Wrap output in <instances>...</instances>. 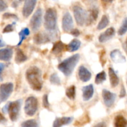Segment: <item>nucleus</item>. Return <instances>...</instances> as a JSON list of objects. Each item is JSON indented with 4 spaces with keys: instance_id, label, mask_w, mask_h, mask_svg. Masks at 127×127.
Instances as JSON below:
<instances>
[{
    "instance_id": "f257e3e1",
    "label": "nucleus",
    "mask_w": 127,
    "mask_h": 127,
    "mask_svg": "<svg viewBox=\"0 0 127 127\" xmlns=\"http://www.w3.org/2000/svg\"><path fill=\"white\" fill-rule=\"evenodd\" d=\"M27 81L31 89L34 91H41L42 88V72L37 66H31L26 73Z\"/></svg>"
},
{
    "instance_id": "f03ea898",
    "label": "nucleus",
    "mask_w": 127,
    "mask_h": 127,
    "mask_svg": "<svg viewBox=\"0 0 127 127\" xmlns=\"http://www.w3.org/2000/svg\"><path fill=\"white\" fill-rule=\"evenodd\" d=\"M80 59L78 54H75L62 61L58 65V69L65 76H69L72 74L75 67Z\"/></svg>"
},
{
    "instance_id": "7ed1b4c3",
    "label": "nucleus",
    "mask_w": 127,
    "mask_h": 127,
    "mask_svg": "<svg viewBox=\"0 0 127 127\" xmlns=\"http://www.w3.org/2000/svg\"><path fill=\"white\" fill-rule=\"evenodd\" d=\"M57 12L54 8H48L46 11L44 17V27L47 31L52 32L57 27Z\"/></svg>"
},
{
    "instance_id": "20e7f679",
    "label": "nucleus",
    "mask_w": 127,
    "mask_h": 127,
    "mask_svg": "<svg viewBox=\"0 0 127 127\" xmlns=\"http://www.w3.org/2000/svg\"><path fill=\"white\" fill-rule=\"evenodd\" d=\"M21 100H17L13 102H9L3 107L2 109V112L6 114L8 113L9 118L12 122L16 121L18 117L21 106Z\"/></svg>"
},
{
    "instance_id": "39448f33",
    "label": "nucleus",
    "mask_w": 127,
    "mask_h": 127,
    "mask_svg": "<svg viewBox=\"0 0 127 127\" xmlns=\"http://www.w3.org/2000/svg\"><path fill=\"white\" fill-rule=\"evenodd\" d=\"M73 12L77 25L83 26L85 24L87 23L88 14L82 7L79 6H73Z\"/></svg>"
},
{
    "instance_id": "423d86ee",
    "label": "nucleus",
    "mask_w": 127,
    "mask_h": 127,
    "mask_svg": "<svg viewBox=\"0 0 127 127\" xmlns=\"http://www.w3.org/2000/svg\"><path fill=\"white\" fill-rule=\"evenodd\" d=\"M38 109V101L35 97L31 96L26 99L24 104V111L26 115L33 116Z\"/></svg>"
},
{
    "instance_id": "0eeeda50",
    "label": "nucleus",
    "mask_w": 127,
    "mask_h": 127,
    "mask_svg": "<svg viewBox=\"0 0 127 127\" xmlns=\"http://www.w3.org/2000/svg\"><path fill=\"white\" fill-rule=\"evenodd\" d=\"M42 11L41 8H38L34 13L30 21V26L34 32H36L39 29L42 24Z\"/></svg>"
},
{
    "instance_id": "6e6552de",
    "label": "nucleus",
    "mask_w": 127,
    "mask_h": 127,
    "mask_svg": "<svg viewBox=\"0 0 127 127\" xmlns=\"http://www.w3.org/2000/svg\"><path fill=\"white\" fill-rule=\"evenodd\" d=\"M14 89L13 84L11 83H4L0 85V103L7 100Z\"/></svg>"
},
{
    "instance_id": "1a4fd4ad",
    "label": "nucleus",
    "mask_w": 127,
    "mask_h": 127,
    "mask_svg": "<svg viewBox=\"0 0 127 127\" xmlns=\"http://www.w3.org/2000/svg\"><path fill=\"white\" fill-rule=\"evenodd\" d=\"M62 27L63 31L65 32H69L73 29V19L69 12H65L63 16L62 21Z\"/></svg>"
},
{
    "instance_id": "9d476101",
    "label": "nucleus",
    "mask_w": 127,
    "mask_h": 127,
    "mask_svg": "<svg viewBox=\"0 0 127 127\" xmlns=\"http://www.w3.org/2000/svg\"><path fill=\"white\" fill-rule=\"evenodd\" d=\"M116 94L112 93L107 89L102 91V97H103L104 104L107 107L110 108L113 105L116 99Z\"/></svg>"
},
{
    "instance_id": "9b49d317",
    "label": "nucleus",
    "mask_w": 127,
    "mask_h": 127,
    "mask_svg": "<svg viewBox=\"0 0 127 127\" xmlns=\"http://www.w3.org/2000/svg\"><path fill=\"white\" fill-rule=\"evenodd\" d=\"M36 3H37V0H25L22 11L24 17H28L32 13Z\"/></svg>"
},
{
    "instance_id": "f8f14e48",
    "label": "nucleus",
    "mask_w": 127,
    "mask_h": 127,
    "mask_svg": "<svg viewBox=\"0 0 127 127\" xmlns=\"http://www.w3.org/2000/svg\"><path fill=\"white\" fill-rule=\"evenodd\" d=\"M115 34V30L113 27L107 29L103 33H101L98 37V40L100 43H105L113 38Z\"/></svg>"
},
{
    "instance_id": "ddd939ff",
    "label": "nucleus",
    "mask_w": 127,
    "mask_h": 127,
    "mask_svg": "<svg viewBox=\"0 0 127 127\" xmlns=\"http://www.w3.org/2000/svg\"><path fill=\"white\" fill-rule=\"evenodd\" d=\"M78 74L79 79L82 82L88 81L92 77V74H91L90 71L83 66H80L79 67Z\"/></svg>"
},
{
    "instance_id": "4468645a",
    "label": "nucleus",
    "mask_w": 127,
    "mask_h": 127,
    "mask_svg": "<svg viewBox=\"0 0 127 127\" xmlns=\"http://www.w3.org/2000/svg\"><path fill=\"white\" fill-rule=\"evenodd\" d=\"M82 97L85 101H88L93 97L94 93V88L92 84H89L82 88Z\"/></svg>"
},
{
    "instance_id": "2eb2a0df",
    "label": "nucleus",
    "mask_w": 127,
    "mask_h": 127,
    "mask_svg": "<svg viewBox=\"0 0 127 127\" xmlns=\"http://www.w3.org/2000/svg\"><path fill=\"white\" fill-rule=\"evenodd\" d=\"M112 60L115 63H123L126 62V58L119 50H114L110 53Z\"/></svg>"
},
{
    "instance_id": "dca6fc26",
    "label": "nucleus",
    "mask_w": 127,
    "mask_h": 127,
    "mask_svg": "<svg viewBox=\"0 0 127 127\" xmlns=\"http://www.w3.org/2000/svg\"><path fill=\"white\" fill-rule=\"evenodd\" d=\"M33 40L36 44H43V43H46L49 42L51 40V38L47 33L40 32V33L35 35Z\"/></svg>"
},
{
    "instance_id": "f3484780",
    "label": "nucleus",
    "mask_w": 127,
    "mask_h": 127,
    "mask_svg": "<svg viewBox=\"0 0 127 127\" xmlns=\"http://www.w3.org/2000/svg\"><path fill=\"white\" fill-rule=\"evenodd\" d=\"M13 55V51L11 48H6L0 49V60L4 62H9L11 60Z\"/></svg>"
},
{
    "instance_id": "a211bd4d",
    "label": "nucleus",
    "mask_w": 127,
    "mask_h": 127,
    "mask_svg": "<svg viewBox=\"0 0 127 127\" xmlns=\"http://www.w3.org/2000/svg\"><path fill=\"white\" fill-rule=\"evenodd\" d=\"M72 120H73V118L68 117L56 118V120L54 122L52 127H62L64 125H68L72 122Z\"/></svg>"
},
{
    "instance_id": "6ab92c4d",
    "label": "nucleus",
    "mask_w": 127,
    "mask_h": 127,
    "mask_svg": "<svg viewBox=\"0 0 127 127\" xmlns=\"http://www.w3.org/2000/svg\"><path fill=\"white\" fill-rule=\"evenodd\" d=\"M108 75L110 78V81L111 86L113 88L117 87L119 84V78L117 74H116L115 71L112 68H109L108 69Z\"/></svg>"
},
{
    "instance_id": "aec40b11",
    "label": "nucleus",
    "mask_w": 127,
    "mask_h": 127,
    "mask_svg": "<svg viewBox=\"0 0 127 127\" xmlns=\"http://www.w3.org/2000/svg\"><path fill=\"white\" fill-rule=\"evenodd\" d=\"M81 45V42L78 39L72 40L67 45H66V50L69 52H74L79 49Z\"/></svg>"
},
{
    "instance_id": "412c9836",
    "label": "nucleus",
    "mask_w": 127,
    "mask_h": 127,
    "mask_svg": "<svg viewBox=\"0 0 127 127\" xmlns=\"http://www.w3.org/2000/svg\"><path fill=\"white\" fill-rule=\"evenodd\" d=\"M64 49H66V45L64 43H62L61 41L56 42L54 44L53 47L52 49V52L54 54H59L62 53Z\"/></svg>"
},
{
    "instance_id": "4be33fe9",
    "label": "nucleus",
    "mask_w": 127,
    "mask_h": 127,
    "mask_svg": "<svg viewBox=\"0 0 127 127\" xmlns=\"http://www.w3.org/2000/svg\"><path fill=\"white\" fill-rule=\"evenodd\" d=\"M115 127H127V120L122 115H117L115 119Z\"/></svg>"
},
{
    "instance_id": "5701e85b",
    "label": "nucleus",
    "mask_w": 127,
    "mask_h": 127,
    "mask_svg": "<svg viewBox=\"0 0 127 127\" xmlns=\"http://www.w3.org/2000/svg\"><path fill=\"white\" fill-rule=\"evenodd\" d=\"M27 58L21 49H17L15 56V62L17 63H21L26 62Z\"/></svg>"
},
{
    "instance_id": "b1692460",
    "label": "nucleus",
    "mask_w": 127,
    "mask_h": 127,
    "mask_svg": "<svg viewBox=\"0 0 127 127\" xmlns=\"http://www.w3.org/2000/svg\"><path fill=\"white\" fill-rule=\"evenodd\" d=\"M30 34V31L29 29L28 28H24L19 32V42H18L17 45V46H19L21 45L22 42L26 39V37L28 36Z\"/></svg>"
},
{
    "instance_id": "393cba45",
    "label": "nucleus",
    "mask_w": 127,
    "mask_h": 127,
    "mask_svg": "<svg viewBox=\"0 0 127 127\" xmlns=\"http://www.w3.org/2000/svg\"><path fill=\"white\" fill-rule=\"evenodd\" d=\"M109 24V19L108 17L106 15H104L102 17L100 21L98 22V24L97 26V29L102 30L105 28Z\"/></svg>"
},
{
    "instance_id": "a878e982",
    "label": "nucleus",
    "mask_w": 127,
    "mask_h": 127,
    "mask_svg": "<svg viewBox=\"0 0 127 127\" xmlns=\"http://www.w3.org/2000/svg\"><path fill=\"white\" fill-rule=\"evenodd\" d=\"M98 16V10L97 8H93L90 12V14H88V21L87 23H91L93 21H96Z\"/></svg>"
},
{
    "instance_id": "bb28decb",
    "label": "nucleus",
    "mask_w": 127,
    "mask_h": 127,
    "mask_svg": "<svg viewBox=\"0 0 127 127\" xmlns=\"http://www.w3.org/2000/svg\"><path fill=\"white\" fill-rule=\"evenodd\" d=\"M75 86H71L68 88L66 90L65 94L66 96L71 100H74L75 97Z\"/></svg>"
},
{
    "instance_id": "cd10ccee",
    "label": "nucleus",
    "mask_w": 127,
    "mask_h": 127,
    "mask_svg": "<svg viewBox=\"0 0 127 127\" xmlns=\"http://www.w3.org/2000/svg\"><path fill=\"white\" fill-rule=\"evenodd\" d=\"M106 78H107V76H106V73L104 71L100 72V73H98L97 74L95 77V82L96 84H102L103 82H104L106 80Z\"/></svg>"
},
{
    "instance_id": "c85d7f7f",
    "label": "nucleus",
    "mask_w": 127,
    "mask_h": 127,
    "mask_svg": "<svg viewBox=\"0 0 127 127\" xmlns=\"http://www.w3.org/2000/svg\"><path fill=\"white\" fill-rule=\"evenodd\" d=\"M127 32V17L124 19L122 26L118 29V33L119 35H123Z\"/></svg>"
},
{
    "instance_id": "c756f323",
    "label": "nucleus",
    "mask_w": 127,
    "mask_h": 127,
    "mask_svg": "<svg viewBox=\"0 0 127 127\" xmlns=\"http://www.w3.org/2000/svg\"><path fill=\"white\" fill-rule=\"evenodd\" d=\"M21 127H38L37 122L33 119L27 120L21 124Z\"/></svg>"
},
{
    "instance_id": "7c9ffc66",
    "label": "nucleus",
    "mask_w": 127,
    "mask_h": 127,
    "mask_svg": "<svg viewBox=\"0 0 127 127\" xmlns=\"http://www.w3.org/2000/svg\"><path fill=\"white\" fill-rule=\"evenodd\" d=\"M50 82L52 84L55 85H60L61 84V79L56 73H53L50 76Z\"/></svg>"
},
{
    "instance_id": "2f4dec72",
    "label": "nucleus",
    "mask_w": 127,
    "mask_h": 127,
    "mask_svg": "<svg viewBox=\"0 0 127 127\" xmlns=\"http://www.w3.org/2000/svg\"><path fill=\"white\" fill-rule=\"evenodd\" d=\"M15 23H12V24H8L4 28L2 32L3 33H9L11 32L14 31V26Z\"/></svg>"
},
{
    "instance_id": "473e14b6",
    "label": "nucleus",
    "mask_w": 127,
    "mask_h": 127,
    "mask_svg": "<svg viewBox=\"0 0 127 127\" xmlns=\"http://www.w3.org/2000/svg\"><path fill=\"white\" fill-rule=\"evenodd\" d=\"M42 105L45 108H48L49 107V102L48 100V95L47 94H45L43 95L42 97Z\"/></svg>"
},
{
    "instance_id": "72a5a7b5",
    "label": "nucleus",
    "mask_w": 127,
    "mask_h": 127,
    "mask_svg": "<svg viewBox=\"0 0 127 127\" xmlns=\"http://www.w3.org/2000/svg\"><path fill=\"white\" fill-rule=\"evenodd\" d=\"M2 17L4 19H17V17L16 15L14 14L11 13H8V12H6V13H4L2 16Z\"/></svg>"
},
{
    "instance_id": "f704fd0d",
    "label": "nucleus",
    "mask_w": 127,
    "mask_h": 127,
    "mask_svg": "<svg viewBox=\"0 0 127 127\" xmlns=\"http://www.w3.org/2000/svg\"><path fill=\"white\" fill-rule=\"evenodd\" d=\"M7 8V4L4 0H0V12L5 11Z\"/></svg>"
},
{
    "instance_id": "c9c22d12",
    "label": "nucleus",
    "mask_w": 127,
    "mask_h": 127,
    "mask_svg": "<svg viewBox=\"0 0 127 127\" xmlns=\"http://www.w3.org/2000/svg\"><path fill=\"white\" fill-rule=\"evenodd\" d=\"M70 33L75 37H78L80 35V31L77 29H73L70 31Z\"/></svg>"
},
{
    "instance_id": "e433bc0d",
    "label": "nucleus",
    "mask_w": 127,
    "mask_h": 127,
    "mask_svg": "<svg viewBox=\"0 0 127 127\" xmlns=\"http://www.w3.org/2000/svg\"><path fill=\"white\" fill-rule=\"evenodd\" d=\"M5 64L4 63H0V81H2V78L1 76V74H2V72L3 71V70L5 68Z\"/></svg>"
},
{
    "instance_id": "4c0bfd02",
    "label": "nucleus",
    "mask_w": 127,
    "mask_h": 127,
    "mask_svg": "<svg viewBox=\"0 0 127 127\" xmlns=\"http://www.w3.org/2000/svg\"><path fill=\"white\" fill-rule=\"evenodd\" d=\"M125 95H126L125 89V87L122 85V89H121V91H120V98L123 97L125 96Z\"/></svg>"
},
{
    "instance_id": "58836bf2",
    "label": "nucleus",
    "mask_w": 127,
    "mask_h": 127,
    "mask_svg": "<svg viewBox=\"0 0 127 127\" xmlns=\"http://www.w3.org/2000/svg\"><path fill=\"white\" fill-rule=\"evenodd\" d=\"M23 1L24 0H15V1L12 2V6L13 7H16L17 6H18L20 2H21L22 1Z\"/></svg>"
},
{
    "instance_id": "ea45409f",
    "label": "nucleus",
    "mask_w": 127,
    "mask_h": 127,
    "mask_svg": "<svg viewBox=\"0 0 127 127\" xmlns=\"http://www.w3.org/2000/svg\"><path fill=\"white\" fill-rule=\"evenodd\" d=\"M93 127H107V126H106V124L105 122H100L95 125Z\"/></svg>"
},
{
    "instance_id": "a19ab883",
    "label": "nucleus",
    "mask_w": 127,
    "mask_h": 127,
    "mask_svg": "<svg viewBox=\"0 0 127 127\" xmlns=\"http://www.w3.org/2000/svg\"><path fill=\"white\" fill-rule=\"evenodd\" d=\"M6 119H5L4 117L1 114V113L0 112V123H4L6 122Z\"/></svg>"
},
{
    "instance_id": "79ce46f5",
    "label": "nucleus",
    "mask_w": 127,
    "mask_h": 127,
    "mask_svg": "<svg viewBox=\"0 0 127 127\" xmlns=\"http://www.w3.org/2000/svg\"><path fill=\"white\" fill-rule=\"evenodd\" d=\"M5 45H6V44H5V42H4L2 39H1V38H0V48L4 47Z\"/></svg>"
},
{
    "instance_id": "37998d69",
    "label": "nucleus",
    "mask_w": 127,
    "mask_h": 127,
    "mask_svg": "<svg viewBox=\"0 0 127 127\" xmlns=\"http://www.w3.org/2000/svg\"><path fill=\"white\" fill-rule=\"evenodd\" d=\"M102 2H103L104 3L108 4V3H112L114 0H102Z\"/></svg>"
},
{
    "instance_id": "c03bdc74",
    "label": "nucleus",
    "mask_w": 127,
    "mask_h": 127,
    "mask_svg": "<svg viewBox=\"0 0 127 127\" xmlns=\"http://www.w3.org/2000/svg\"><path fill=\"white\" fill-rule=\"evenodd\" d=\"M125 45H126V48H127V40H126V42H125Z\"/></svg>"
},
{
    "instance_id": "a18cd8bd",
    "label": "nucleus",
    "mask_w": 127,
    "mask_h": 127,
    "mask_svg": "<svg viewBox=\"0 0 127 127\" xmlns=\"http://www.w3.org/2000/svg\"></svg>"
},
{
    "instance_id": "49530a36",
    "label": "nucleus",
    "mask_w": 127,
    "mask_h": 127,
    "mask_svg": "<svg viewBox=\"0 0 127 127\" xmlns=\"http://www.w3.org/2000/svg\"><path fill=\"white\" fill-rule=\"evenodd\" d=\"M54 1H56V0H54Z\"/></svg>"
},
{
    "instance_id": "de8ad7c7",
    "label": "nucleus",
    "mask_w": 127,
    "mask_h": 127,
    "mask_svg": "<svg viewBox=\"0 0 127 127\" xmlns=\"http://www.w3.org/2000/svg\"></svg>"
}]
</instances>
